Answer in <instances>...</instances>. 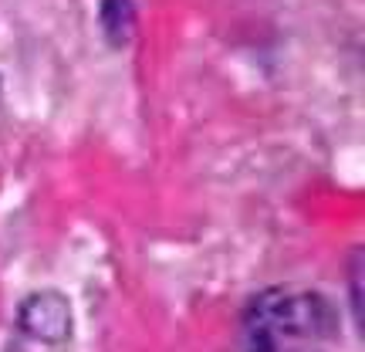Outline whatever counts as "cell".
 <instances>
[{"instance_id": "4", "label": "cell", "mask_w": 365, "mask_h": 352, "mask_svg": "<svg viewBox=\"0 0 365 352\" xmlns=\"http://www.w3.org/2000/svg\"><path fill=\"white\" fill-rule=\"evenodd\" d=\"M359 278H362V251H355V254H352V264H349V281H352V315H355V326H359V308H362V301H359Z\"/></svg>"}, {"instance_id": "3", "label": "cell", "mask_w": 365, "mask_h": 352, "mask_svg": "<svg viewBox=\"0 0 365 352\" xmlns=\"http://www.w3.org/2000/svg\"><path fill=\"white\" fill-rule=\"evenodd\" d=\"M95 14H98V27H102V38L108 41V48H125L139 24L135 0H98Z\"/></svg>"}, {"instance_id": "1", "label": "cell", "mask_w": 365, "mask_h": 352, "mask_svg": "<svg viewBox=\"0 0 365 352\" xmlns=\"http://www.w3.org/2000/svg\"><path fill=\"white\" fill-rule=\"evenodd\" d=\"M341 315L328 295L301 285L257 291L244 308V352H325Z\"/></svg>"}, {"instance_id": "5", "label": "cell", "mask_w": 365, "mask_h": 352, "mask_svg": "<svg viewBox=\"0 0 365 352\" xmlns=\"http://www.w3.org/2000/svg\"><path fill=\"white\" fill-rule=\"evenodd\" d=\"M0 85H4V81H0Z\"/></svg>"}, {"instance_id": "2", "label": "cell", "mask_w": 365, "mask_h": 352, "mask_svg": "<svg viewBox=\"0 0 365 352\" xmlns=\"http://www.w3.org/2000/svg\"><path fill=\"white\" fill-rule=\"evenodd\" d=\"M17 328L27 339L44 342V346H61L71 339L75 328V315H71V301L65 291L58 288H41L31 291L21 305H17Z\"/></svg>"}]
</instances>
